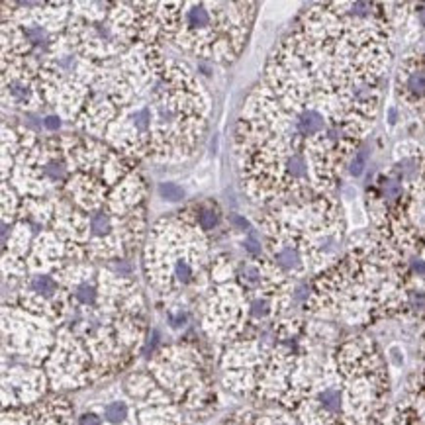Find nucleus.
I'll return each instance as SVG.
<instances>
[{
	"instance_id": "7ed1b4c3",
	"label": "nucleus",
	"mask_w": 425,
	"mask_h": 425,
	"mask_svg": "<svg viewBox=\"0 0 425 425\" xmlns=\"http://www.w3.org/2000/svg\"><path fill=\"white\" fill-rule=\"evenodd\" d=\"M184 212L159 219L151 228L145 249V272L159 292L173 294L198 283L214 259L198 219L186 221Z\"/></svg>"
},
{
	"instance_id": "0eeeda50",
	"label": "nucleus",
	"mask_w": 425,
	"mask_h": 425,
	"mask_svg": "<svg viewBox=\"0 0 425 425\" xmlns=\"http://www.w3.org/2000/svg\"><path fill=\"white\" fill-rule=\"evenodd\" d=\"M196 219L204 232H212L219 224V210L216 206H198L196 208Z\"/></svg>"
},
{
	"instance_id": "6e6552de",
	"label": "nucleus",
	"mask_w": 425,
	"mask_h": 425,
	"mask_svg": "<svg viewBox=\"0 0 425 425\" xmlns=\"http://www.w3.org/2000/svg\"><path fill=\"white\" fill-rule=\"evenodd\" d=\"M367 159H369V151L359 149V151L355 153V157L351 159V163H349V173H351L353 177H361L362 173H364V167H367Z\"/></svg>"
},
{
	"instance_id": "1a4fd4ad",
	"label": "nucleus",
	"mask_w": 425,
	"mask_h": 425,
	"mask_svg": "<svg viewBox=\"0 0 425 425\" xmlns=\"http://www.w3.org/2000/svg\"><path fill=\"white\" fill-rule=\"evenodd\" d=\"M159 194H161L163 198H167V200H181L184 193H182L181 186L175 184V182H161Z\"/></svg>"
},
{
	"instance_id": "20e7f679",
	"label": "nucleus",
	"mask_w": 425,
	"mask_h": 425,
	"mask_svg": "<svg viewBox=\"0 0 425 425\" xmlns=\"http://www.w3.org/2000/svg\"><path fill=\"white\" fill-rule=\"evenodd\" d=\"M151 376L182 408L200 410L212 396V378L196 349L173 345L161 349L149 364Z\"/></svg>"
},
{
	"instance_id": "9b49d317",
	"label": "nucleus",
	"mask_w": 425,
	"mask_h": 425,
	"mask_svg": "<svg viewBox=\"0 0 425 425\" xmlns=\"http://www.w3.org/2000/svg\"><path fill=\"white\" fill-rule=\"evenodd\" d=\"M417 8H419V10H415V14H417L419 26H422L425 30V4H417Z\"/></svg>"
},
{
	"instance_id": "9d476101",
	"label": "nucleus",
	"mask_w": 425,
	"mask_h": 425,
	"mask_svg": "<svg viewBox=\"0 0 425 425\" xmlns=\"http://www.w3.org/2000/svg\"><path fill=\"white\" fill-rule=\"evenodd\" d=\"M61 124H63V120H61L59 114H52V116L43 118V126L50 131H57V129L61 128Z\"/></svg>"
},
{
	"instance_id": "f03ea898",
	"label": "nucleus",
	"mask_w": 425,
	"mask_h": 425,
	"mask_svg": "<svg viewBox=\"0 0 425 425\" xmlns=\"http://www.w3.org/2000/svg\"><path fill=\"white\" fill-rule=\"evenodd\" d=\"M151 4L161 41L216 61H233L243 47L257 4L230 2H168Z\"/></svg>"
},
{
	"instance_id": "39448f33",
	"label": "nucleus",
	"mask_w": 425,
	"mask_h": 425,
	"mask_svg": "<svg viewBox=\"0 0 425 425\" xmlns=\"http://www.w3.org/2000/svg\"><path fill=\"white\" fill-rule=\"evenodd\" d=\"M71 415L73 408L69 400L55 396L24 408L4 410L2 425H71Z\"/></svg>"
},
{
	"instance_id": "423d86ee",
	"label": "nucleus",
	"mask_w": 425,
	"mask_h": 425,
	"mask_svg": "<svg viewBox=\"0 0 425 425\" xmlns=\"http://www.w3.org/2000/svg\"><path fill=\"white\" fill-rule=\"evenodd\" d=\"M396 89L400 98L408 106L422 108L425 102V55L415 52L408 55L398 69Z\"/></svg>"
},
{
	"instance_id": "f257e3e1",
	"label": "nucleus",
	"mask_w": 425,
	"mask_h": 425,
	"mask_svg": "<svg viewBox=\"0 0 425 425\" xmlns=\"http://www.w3.org/2000/svg\"><path fill=\"white\" fill-rule=\"evenodd\" d=\"M208 104L193 71L161 45L138 43L96 67L78 128L133 161H181L206 129Z\"/></svg>"
}]
</instances>
